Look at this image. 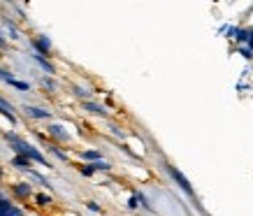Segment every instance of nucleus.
<instances>
[{
    "mask_svg": "<svg viewBox=\"0 0 253 216\" xmlns=\"http://www.w3.org/2000/svg\"><path fill=\"white\" fill-rule=\"evenodd\" d=\"M239 51H242V56H244L246 61H253V51H251V49H249V46H242Z\"/></svg>",
    "mask_w": 253,
    "mask_h": 216,
    "instance_id": "obj_20",
    "label": "nucleus"
},
{
    "mask_svg": "<svg viewBox=\"0 0 253 216\" xmlns=\"http://www.w3.org/2000/svg\"><path fill=\"white\" fill-rule=\"evenodd\" d=\"M72 91H75V95H77V98H82V100H88V98H91V93L86 91V88H82V86H75V88H72Z\"/></svg>",
    "mask_w": 253,
    "mask_h": 216,
    "instance_id": "obj_16",
    "label": "nucleus"
},
{
    "mask_svg": "<svg viewBox=\"0 0 253 216\" xmlns=\"http://www.w3.org/2000/svg\"><path fill=\"white\" fill-rule=\"evenodd\" d=\"M0 79H2V82H9V79H12V72H7V70H0Z\"/></svg>",
    "mask_w": 253,
    "mask_h": 216,
    "instance_id": "obj_24",
    "label": "nucleus"
},
{
    "mask_svg": "<svg viewBox=\"0 0 253 216\" xmlns=\"http://www.w3.org/2000/svg\"><path fill=\"white\" fill-rule=\"evenodd\" d=\"M23 112H26L28 119H38V121H46V119H51V112L44 109V107H33V105H26Z\"/></svg>",
    "mask_w": 253,
    "mask_h": 216,
    "instance_id": "obj_4",
    "label": "nucleus"
},
{
    "mask_svg": "<svg viewBox=\"0 0 253 216\" xmlns=\"http://www.w3.org/2000/svg\"><path fill=\"white\" fill-rule=\"evenodd\" d=\"M42 84H44L46 88H49V91H56V84H54V82H51V79H49V77H44V79H42Z\"/></svg>",
    "mask_w": 253,
    "mask_h": 216,
    "instance_id": "obj_22",
    "label": "nucleus"
},
{
    "mask_svg": "<svg viewBox=\"0 0 253 216\" xmlns=\"http://www.w3.org/2000/svg\"><path fill=\"white\" fill-rule=\"evenodd\" d=\"M139 207V195L137 193H132L130 195V200H128V209H137Z\"/></svg>",
    "mask_w": 253,
    "mask_h": 216,
    "instance_id": "obj_18",
    "label": "nucleus"
},
{
    "mask_svg": "<svg viewBox=\"0 0 253 216\" xmlns=\"http://www.w3.org/2000/svg\"><path fill=\"white\" fill-rule=\"evenodd\" d=\"M33 46H35V54H40V56L51 54V40L46 38V35H38V38L33 40Z\"/></svg>",
    "mask_w": 253,
    "mask_h": 216,
    "instance_id": "obj_3",
    "label": "nucleus"
},
{
    "mask_svg": "<svg viewBox=\"0 0 253 216\" xmlns=\"http://www.w3.org/2000/svg\"><path fill=\"white\" fill-rule=\"evenodd\" d=\"M49 151L56 156V158H61V161H68V154L63 151V149H58V147H49Z\"/></svg>",
    "mask_w": 253,
    "mask_h": 216,
    "instance_id": "obj_17",
    "label": "nucleus"
},
{
    "mask_svg": "<svg viewBox=\"0 0 253 216\" xmlns=\"http://www.w3.org/2000/svg\"><path fill=\"white\" fill-rule=\"evenodd\" d=\"M82 158H86V161H91V163H98V161H102V154L95 151V149H86V151H82Z\"/></svg>",
    "mask_w": 253,
    "mask_h": 216,
    "instance_id": "obj_11",
    "label": "nucleus"
},
{
    "mask_svg": "<svg viewBox=\"0 0 253 216\" xmlns=\"http://www.w3.org/2000/svg\"><path fill=\"white\" fill-rule=\"evenodd\" d=\"M91 168H93V170H95V172H98V170H102V172H109V170H112V165H109L107 161H98V163H91Z\"/></svg>",
    "mask_w": 253,
    "mask_h": 216,
    "instance_id": "obj_15",
    "label": "nucleus"
},
{
    "mask_svg": "<svg viewBox=\"0 0 253 216\" xmlns=\"http://www.w3.org/2000/svg\"><path fill=\"white\" fill-rule=\"evenodd\" d=\"M33 61L38 63V65H40V68H42V70H44L46 75H56V68H54V65H51V63H49V61H46L44 56H40V54H33Z\"/></svg>",
    "mask_w": 253,
    "mask_h": 216,
    "instance_id": "obj_9",
    "label": "nucleus"
},
{
    "mask_svg": "<svg viewBox=\"0 0 253 216\" xmlns=\"http://www.w3.org/2000/svg\"><path fill=\"white\" fill-rule=\"evenodd\" d=\"M12 165H14L16 170H23V172L31 170V161L23 158V156H14V158H12Z\"/></svg>",
    "mask_w": 253,
    "mask_h": 216,
    "instance_id": "obj_10",
    "label": "nucleus"
},
{
    "mask_svg": "<svg viewBox=\"0 0 253 216\" xmlns=\"http://www.w3.org/2000/svg\"><path fill=\"white\" fill-rule=\"evenodd\" d=\"M84 109L88 112V114H95V116H107V109L102 107V105H98V102H93V100H86V102H84Z\"/></svg>",
    "mask_w": 253,
    "mask_h": 216,
    "instance_id": "obj_7",
    "label": "nucleus"
},
{
    "mask_svg": "<svg viewBox=\"0 0 253 216\" xmlns=\"http://www.w3.org/2000/svg\"><path fill=\"white\" fill-rule=\"evenodd\" d=\"M0 114L2 116H7L9 119V124H16V116H14V107L9 105L5 98H0Z\"/></svg>",
    "mask_w": 253,
    "mask_h": 216,
    "instance_id": "obj_6",
    "label": "nucleus"
},
{
    "mask_svg": "<svg viewBox=\"0 0 253 216\" xmlns=\"http://www.w3.org/2000/svg\"><path fill=\"white\" fill-rule=\"evenodd\" d=\"M16 205L9 198H0V216H5V214H9L12 209H14Z\"/></svg>",
    "mask_w": 253,
    "mask_h": 216,
    "instance_id": "obj_12",
    "label": "nucleus"
},
{
    "mask_svg": "<svg viewBox=\"0 0 253 216\" xmlns=\"http://www.w3.org/2000/svg\"><path fill=\"white\" fill-rule=\"evenodd\" d=\"M112 132H114V135H119V137H123V130H119L116 126H112Z\"/></svg>",
    "mask_w": 253,
    "mask_h": 216,
    "instance_id": "obj_26",
    "label": "nucleus"
},
{
    "mask_svg": "<svg viewBox=\"0 0 253 216\" xmlns=\"http://www.w3.org/2000/svg\"><path fill=\"white\" fill-rule=\"evenodd\" d=\"M5 139L12 144V149L16 151V156H23V158H28L31 163H40V165H44V168H51L49 161L44 158V154H42L38 147L28 144L26 139H21L19 135H14V132H5Z\"/></svg>",
    "mask_w": 253,
    "mask_h": 216,
    "instance_id": "obj_1",
    "label": "nucleus"
},
{
    "mask_svg": "<svg viewBox=\"0 0 253 216\" xmlns=\"http://www.w3.org/2000/svg\"><path fill=\"white\" fill-rule=\"evenodd\" d=\"M35 202H38L40 207H49V205H51V195H46V193H38L35 195Z\"/></svg>",
    "mask_w": 253,
    "mask_h": 216,
    "instance_id": "obj_14",
    "label": "nucleus"
},
{
    "mask_svg": "<svg viewBox=\"0 0 253 216\" xmlns=\"http://www.w3.org/2000/svg\"><path fill=\"white\" fill-rule=\"evenodd\" d=\"M79 172H82L84 177H91V174H95V170L91 168V163H88V165H82V168H79Z\"/></svg>",
    "mask_w": 253,
    "mask_h": 216,
    "instance_id": "obj_19",
    "label": "nucleus"
},
{
    "mask_svg": "<svg viewBox=\"0 0 253 216\" xmlns=\"http://www.w3.org/2000/svg\"><path fill=\"white\" fill-rule=\"evenodd\" d=\"M46 130H49V135H51V137L58 139V142H70V139H72V137H70V132L65 130L63 126H58V124H51Z\"/></svg>",
    "mask_w": 253,
    "mask_h": 216,
    "instance_id": "obj_5",
    "label": "nucleus"
},
{
    "mask_svg": "<svg viewBox=\"0 0 253 216\" xmlns=\"http://www.w3.org/2000/svg\"><path fill=\"white\" fill-rule=\"evenodd\" d=\"M0 46H5V38H2V33H0Z\"/></svg>",
    "mask_w": 253,
    "mask_h": 216,
    "instance_id": "obj_27",
    "label": "nucleus"
},
{
    "mask_svg": "<svg viewBox=\"0 0 253 216\" xmlns=\"http://www.w3.org/2000/svg\"><path fill=\"white\" fill-rule=\"evenodd\" d=\"M86 207H88V209H91V212H102V209H100V205H98V202H86Z\"/></svg>",
    "mask_w": 253,
    "mask_h": 216,
    "instance_id": "obj_23",
    "label": "nucleus"
},
{
    "mask_svg": "<svg viewBox=\"0 0 253 216\" xmlns=\"http://www.w3.org/2000/svg\"><path fill=\"white\" fill-rule=\"evenodd\" d=\"M12 193H14L16 198H28V195L33 193V188H31V184L21 181V184H14V186H12Z\"/></svg>",
    "mask_w": 253,
    "mask_h": 216,
    "instance_id": "obj_8",
    "label": "nucleus"
},
{
    "mask_svg": "<svg viewBox=\"0 0 253 216\" xmlns=\"http://www.w3.org/2000/svg\"><path fill=\"white\" fill-rule=\"evenodd\" d=\"M165 170H168V174L169 177H172V181H174L176 186H179V188H181V191H184L186 195H188V198H193V200H195V191H193V186H191V181H188V179L184 177V174H181V172L176 170L174 165H165Z\"/></svg>",
    "mask_w": 253,
    "mask_h": 216,
    "instance_id": "obj_2",
    "label": "nucleus"
},
{
    "mask_svg": "<svg viewBox=\"0 0 253 216\" xmlns=\"http://www.w3.org/2000/svg\"><path fill=\"white\" fill-rule=\"evenodd\" d=\"M5 216H23V209H19V207H14L9 214H5Z\"/></svg>",
    "mask_w": 253,
    "mask_h": 216,
    "instance_id": "obj_25",
    "label": "nucleus"
},
{
    "mask_svg": "<svg viewBox=\"0 0 253 216\" xmlns=\"http://www.w3.org/2000/svg\"><path fill=\"white\" fill-rule=\"evenodd\" d=\"M246 44H249V49L253 51V28H249V31H246Z\"/></svg>",
    "mask_w": 253,
    "mask_h": 216,
    "instance_id": "obj_21",
    "label": "nucleus"
},
{
    "mask_svg": "<svg viewBox=\"0 0 253 216\" xmlns=\"http://www.w3.org/2000/svg\"><path fill=\"white\" fill-rule=\"evenodd\" d=\"M7 84H9V86H14L16 91H31V84H28V82H19V79H14V77L9 79Z\"/></svg>",
    "mask_w": 253,
    "mask_h": 216,
    "instance_id": "obj_13",
    "label": "nucleus"
}]
</instances>
